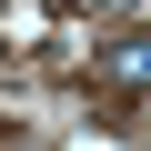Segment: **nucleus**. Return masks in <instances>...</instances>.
<instances>
[{
  "mask_svg": "<svg viewBox=\"0 0 151 151\" xmlns=\"http://www.w3.org/2000/svg\"><path fill=\"white\" fill-rule=\"evenodd\" d=\"M101 70H111L121 91H151V30H131V40H111V60H101Z\"/></svg>",
  "mask_w": 151,
  "mask_h": 151,
  "instance_id": "obj_1",
  "label": "nucleus"
}]
</instances>
